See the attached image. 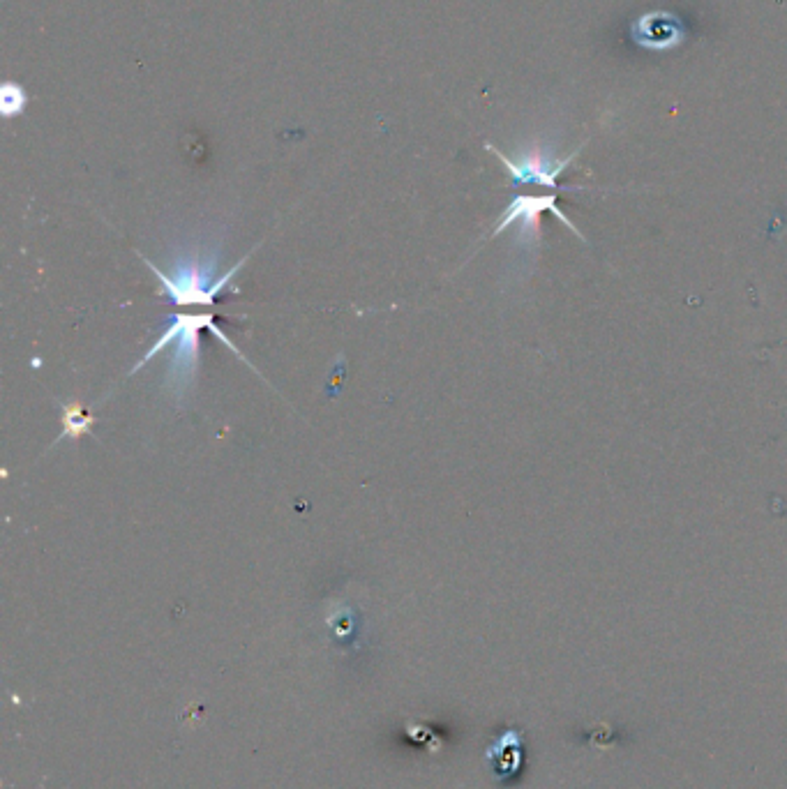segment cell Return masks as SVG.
Segmentation results:
<instances>
[{
	"label": "cell",
	"instance_id": "cell-5",
	"mask_svg": "<svg viewBox=\"0 0 787 789\" xmlns=\"http://www.w3.org/2000/svg\"><path fill=\"white\" fill-rule=\"evenodd\" d=\"M633 42L640 44L644 49L665 51L672 47H679L686 40V28L677 19V14L670 12H651L644 14L631 26Z\"/></svg>",
	"mask_w": 787,
	"mask_h": 789
},
{
	"label": "cell",
	"instance_id": "cell-1",
	"mask_svg": "<svg viewBox=\"0 0 787 789\" xmlns=\"http://www.w3.org/2000/svg\"><path fill=\"white\" fill-rule=\"evenodd\" d=\"M204 328L213 330L217 340L227 344V347L234 351L238 358L245 360L241 349H238L236 344L231 342L227 335H224V330L217 326L213 314H174L169 326L162 330V335L157 337V342L144 353V358H141L139 363L132 367L130 374L139 372L146 363H151V360L160 351H164L167 347H174V351H171V358H169V365H167V379H164V388H167L169 393L176 397V400H183V397L194 388V383H197V377H199V363H201L199 333Z\"/></svg>",
	"mask_w": 787,
	"mask_h": 789
},
{
	"label": "cell",
	"instance_id": "cell-4",
	"mask_svg": "<svg viewBox=\"0 0 787 789\" xmlns=\"http://www.w3.org/2000/svg\"><path fill=\"white\" fill-rule=\"evenodd\" d=\"M485 148L490 150V153L497 155V160L504 164L508 176H511L513 187L541 185L552 192L561 190L559 176L564 174V171L568 169V164H571L582 150V146H580L571 155L554 157L550 150H545L543 146H531L517 157H508L506 153H501V150L492 144H487Z\"/></svg>",
	"mask_w": 787,
	"mask_h": 789
},
{
	"label": "cell",
	"instance_id": "cell-3",
	"mask_svg": "<svg viewBox=\"0 0 787 789\" xmlns=\"http://www.w3.org/2000/svg\"><path fill=\"white\" fill-rule=\"evenodd\" d=\"M543 213H552L559 222L566 224V229L571 231V234H575L577 238H582V240H587L582 231L571 222V217H568L564 210L557 206V192H552V194H517V197H513L511 204L506 206L504 213H501L499 222L494 224L490 236L494 238V236L504 234L508 227L517 224V227H520V231H517V240H520V243H524V245L541 243V215Z\"/></svg>",
	"mask_w": 787,
	"mask_h": 789
},
{
	"label": "cell",
	"instance_id": "cell-6",
	"mask_svg": "<svg viewBox=\"0 0 787 789\" xmlns=\"http://www.w3.org/2000/svg\"><path fill=\"white\" fill-rule=\"evenodd\" d=\"M28 107V95L26 90L21 88L17 81H5L0 86V114L3 118H17L26 111Z\"/></svg>",
	"mask_w": 787,
	"mask_h": 789
},
{
	"label": "cell",
	"instance_id": "cell-7",
	"mask_svg": "<svg viewBox=\"0 0 787 789\" xmlns=\"http://www.w3.org/2000/svg\"><path fill=\"white\" fill-rule=\"evenodd\" d=\"M95 423L93 416L79 407V404H70V407H63V434L58 439L65 437H81L91 430V425Z\"/></svg>",
	"mask_w": 787,
	"mask_h": 789
},
{
	"label": "cell",
	"instance_id": "cell-2",
	"mask_svg": "<svg viewBox=\"0 0 787 789\" xmlns=\"http://www.w3.org/2000/svg\"><path fill=\"white\" fill-rule=\"evenodd\" d=\"M250 254L243 257L236 263L229 273H224L222 277H215L217 270V257H199V254H192V257H183L174 263V270L171 273H164L162 268H157L153 261H148L144 257V263L153 270L160 280V293L171 298L174 305H213L215 298L220 296L224 287L234 280V275L241 270Z\"/></svg>",
	"mask_w": 787,
	"mask_h": 789
}]
</instances>
